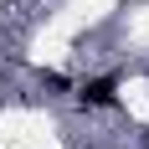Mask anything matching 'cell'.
<instances>
[{
  "label": "cell",
  "instance_id": "6da1fadb",
  "mask_svg": "<svg viewBox=\"0 0 149 149\" xmlns=\"http://www.w3.org/2000/svg\"><path fill=\"white\" fill-rule=\"evenodd\" d=\"M77 98H82L88 108H108V103H113V77H93V82L77 93Z\"/></svg>",
  "mask_w": 149,
  "mask_h": 149
}]
</instances>
